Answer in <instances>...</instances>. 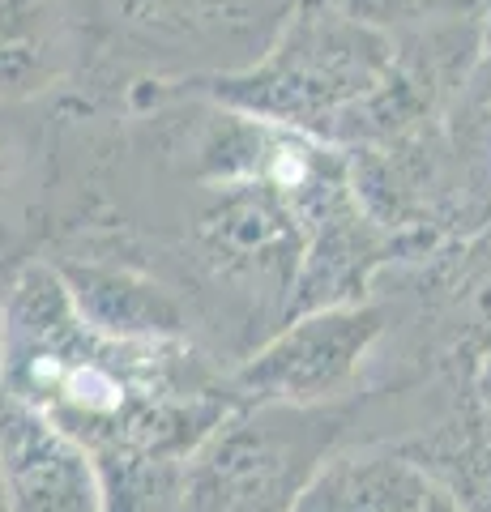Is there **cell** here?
<instances>
[{
    "instance_id": "ba28073f",
    "label": "cell",
    "mask_w": 491,
    "mask_h": 512,
    "mask_svg": "<svg viewBox=\"0 0 491 512\" xmlns=\"http://www.w3.org/2000/svg\"><path fill=\"white\" fill-rule=\"evenodd\" d=\"M445 487L410 448L368 444L325 461L295 512H419Z\"/></svg>"
},
{
    "instance_id": "6da1fadb",
    "label": "cell",
    "mask_w": 491,
    "mask_h": 512,
    "mask_svg": "<svg viewBox=\"0 0 491 512\" xmlns=\"http://www.w3.org/2000/svg\"><path fill=\"white\" fill-rule=\"evenodd\" d=\"M0 393L94 457L188 461L235 410L188 342H120L77 316L56 265H26L0 295Z\"/></svg>"
},
{
    "instance_id": "5b68a950",
    "label": "cell",
    "mask_w": 491,
    "mask_h": 512,
    "mask_svg": "<svg viewBox=\"0 0 491 512\" xmlns=\"http://www.w3.org/2000/svg\"><path fill=\"white\" fill-rule=\"evenodd\" d=\"M385 303H334L299 312L227 376L235 406H334L385 333Z\"/></svg>"
},
{
    "instance_id": "7a4b0ae2",
    "label": "cell",
    "mask_w": 491,
    "mask_h": 512,
    "mask_svg": "<svg viewBox=\"0 0 491 512\" xmlns=\"http://www.w3.org/2000/svg\"><path fill=\"white\" fill-rule=\"evenodd\" d=\"M402 90L398 60L385 35L351 13L308 5L291 13L269 56L240 77L214 82V99L261 124H278L304 137H334L380 111Z\"/></svg>"
},
{
    "instance_id": "52a82bcc",
    "label": "cell",
    "mask_w": 491,
    "mask_h": 512,
    "mask_svg": "<svg viewBox=\"0 0 491 512\" xmlns=\"http://www.w3.org/2000/svg\"><path fill=\"white\" fill-rule=\"evenodd\" d=\"M60 282L90 329L120 342H184V303L137 269L107 261H60Z\"/></svg>"
},
{
    "instance_id": "8992f818",
    "label": "cell",
    "mask_w": 491,
    "mask_h": 512,
    "mask_svg": "<svg viewBox=\"0 0 491 512\" xmlns=\"http://www.w3.org/2000/svg\"><path fill=\"white\" fill-rule=\"evenodd\" d=\"M0 483L9 512H103L94 457L0 393Z\"/></svg>"
},
{
    "instance_id": "3957f363",
    "label": "cell",
    "mask_w": 491,
    "mask_h": 512,
    "mask_svg": "<svg viewBox=\"0 0 491 512\" xmlns=\"http://www.w3.org/2000/svg\"><path fill=\"white\" fill-rule=\"evenodd\" d=\"M346 406H235L184 461L180 512H295L334 457Z\"/></svg>"
},
{
    "instance_id": "30bf717a",
    "label": "cell",
    "mask_w": 491,
    "mask_h": 512,
    "mask_svg": "<svg viewBox=\"0 0 491 512\" xmlns=\"http://www.w3.org/2000/svg\"><path fill=\"white\" fill-rule=\"evenodd\" d=\"M474 406H479V414L491 423V350L474 363Z\"/></svg>"
},
{
    "instance_id": "277c9868",
    "label": "cell",
    "mask_w": 491,
    "mask_h": 512,
    "mask_svg": "<svg viewBox=\"0 0 491 512\" xmlns=\"http://www.w3.org/2000/svg\"><path fill=\"white\" fill-rule=\"evenodd\" d=\"M129 56L180 73L240 77L269 56L291 0H103Z\"/></svg>"
},
{
    "instance_id": "9c48e42d",
    "label": "cell",
    "mask_w": 491,
    "mask_h": 512,
    "mask_svg": "<svg viewBox=\"0 0 491 512\" xmlns=\"http://www.w3.org/2000/svg\"><path fill=\"white\" fill-rule=\"evenodd\" d=\"M432 474L449 483V491L462 500L466 512H491V423L474 406L462 427H445L432 444L410 448Z\"/></svg>"
}]
</instances>
